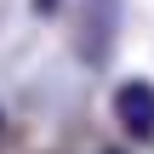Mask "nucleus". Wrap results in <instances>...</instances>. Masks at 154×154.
Listing matches in <instances>:
<instances>
[{"label": "nucleus", "mask_w": 154, "mask_h": 154, "mask_svg": "<svg viewBox=\"0 0 154 154\" xmlns=\"http://www.w3.org/2000/svg\"><path fill=\"white\" fill-rule=\"evenodd\" d=\"M114 109H120V120H126L137 137H154V86L149 80H126L120 97H114Z\"/></svg>", "instance_id": "nucleus-1"}, {"label": "nucleus", "mask_w": 154, "mask_h": 154, "mask_svg": "<svg viewBox=\"0 0 154 154\" xmlns=\"http://www.w3.org/2000/svg\"><path fill=\"white\" fill-rule=\"evenodd\" d=\"M34 6H40V11H51V6H57V0H34Z\"/></svg>", "instance_id": "nucleus-2"}]
</instances>
